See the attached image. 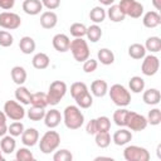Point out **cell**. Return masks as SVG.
<instances>
[{"instance_id": "obj_53", "label": "cell", "mask_w": 161, "mask_h": 161, "mask_svg": "<svg viewBox=\"0 0 161 161\" xmlns=\"http://www.w3.org/2000/svg\"><path fill=\"white\" fill-rule=\"evenodd\" d=\"M4 160V157H3V151H1V148H0V161H3Z\"/></svg>"}, {"instance_id": "obj_33", "label": "cell", "mask_w": 161, "mask_h": 161, "mask_svg": "<svg viewBox=\"0 0 161 161\" xmlns=\"http://www.w3.org/2000/svg\"><path fill=\"white\" fill-rule=\"evenodd\" d=\"M26 116L30 121H40L44 118L45 116V108H42V107H35V106H31L28 111H26Z\"/></svg>"}, {"instance_id": "obj_45", "label": "cell", "mask_w": 161, "mask_h": 161, "mask_svg": "<svg viewBox=\"0 0 161 161\" xmlns=\"http://www.w3.org/2000/svg\"><path fill=\"white\" fill-rule=\"evenodd\" d=\"M13 42H14V38H13V35L9 31L0 30V45L1 47L8 48V47H10L13 44Z\"/></svg>"}, {"instance_id": "obj_41", "label": "cell", "mask_w": 161, "mask_h": 161, "mask_svg": "<svg viewBox=\"0 0 161 161\" xmlns=\"http://www.w3.org/2000/svg\"><path fill=\"white\" fill-rule=\"evenodd\" d=\"M147 123H150L152 126H157V125L161 123V111L158 108H153L148 112Z\"/></svg>"}, {"instance_id": "obj_44", "label": "cell", "mask_w": 161, "mask_h": 161, "mask_svg": "<svg viewBox=\"0 0 161 161\" xmlns=\"http://www.w3.org/2000/svg\"><path fill=\"white\" fill-rule=\"evenodd\" d=\"M53 160L54 161H72L73 160V155L70 153V151L63 148V150L57 151L53 155Z\"/></svg>"}, {"instance_id": "obj_37", "label": "cell", "mask_w": 161, "mask_h": 161, "mask_svg": "<svg viewBox=\"0 0 161 161\" xmlns=\"http://www.w3.org/2000/svg\"><path fill=\"white\" fill-rule=\"evenodd\" d=\"M75 101V103H77V106L78 107H80V108H89L91 106H92V103H93V98H92V96H91V93L87 91L86 93H83V94H80L78 98H75L74 99Z\"/></svg>"}, {"instance_id": "obj_2", "label": "cell", "mask_w": 161, "mask_h": 161, "mask_svg": "<svg viewBox=\"0 0 161 161\" xmlns=\"http://www.w3.org/2000/svg\"><path fill=\"white\" fill-rule=\"evenodd\" d=\"M109 92V97L112 99V102L118 106V107H126L131 103V93L130 91L122 86V84H113L111 87Z\"/></svg>"}, {"instance_id": "obj_19", "label": "cell", "mask_w": 161, "mask_h": 161, "mask_svg": "<svg viewBox=\"0 0 161 161\" xmlns=\"http://www.w3.org/2000/svg\"><path fill=\"white\" fill-rule=\"evenodd\" d=\"M142 99L146 104H150V106H156L160 103V99H161V93L158 89L156 88H150L147 91L143 92V96H142Z\"/></svg>"}, {"instance_id": "obj_28", "label": "cell", "mask_w": 161, "mask_h": 161, "mask_svg": "<svg viewBox=\"0 0 161 161\" xmlns=\"http://www.w3.org/2000/svg\"><path fill=\"white\" fill-rule=\"evenodd\" d=\"M97 57H98V60L103 64V65H109L114 62V54L112 50H109L108 48H102L98 50L97 53Z\"/></svg>"}, {"instance_id": "obj_47", "label": "cell", "mask_w": 161, "mask_h": 161, "mask_svg": "<svg viewBox=\"0 0 161 161\" xmlns=\"http://www.w3.org/2000/svg\"><path fill=\"white\" fill-rule=\"evenodd\" d=\"M6 114L0 111V137L5 136V133L8 132V125H6Z\"/></svg>"}, {"instance_id": "obj_42", "label": "cell", "mask_w": 161, "mask_h": 161, "mask_svg": "<svg viewBox=\"0 0 161 161\" xmlns=\"http://www.w3.org/2000/svg\"><path fill=\"white\" fill-rule=\"evenodd\" d=\"M16 160L18 161H33L34 160V156L31 153V151L26 147H21L16 151V155H15Z\"/></svg>"}, {"instance_id": "obj_18", "label": "cell", "mask_w": 161, "mask_h": 161, "mask_svg": "<svg viewBox=\"0 0 161 161\" xmlns=\"http://www.w3.org/2000/svg\"><path fill=\"white\" fill-rule=\"evenodd\" d=\"M142 23L146 28H156L161 24V16L157 11H147L142 18Z\"/></svg>"}, {"instance_id": "obj_15", "label": "cell", "mask_w": 161, "mask_h": 161, "mask_svg": "<svg viewBox=\"0 0 161 161\" xmlns=\"http://www.w3.org/2000/svg\"><path fill=\"white\" fill-rule=\"evenodd\" d=\"M23 10L28 15H38L43 10V4L40 0H24Z\"/></svg>"}, {"instance_id": "obj_36", "label": "cell", "mask_w": 161, "mask_h": 161, "mask_svg": "<svg viewBox=\"0 0 161 161\" xmlns=\"http://www.w3.org/2000/svg\"><path fill=\"white\" fill-rule=\"evenodd\" d=\"M96 145L101 148H106L111 145V135L108 132H97L96 133Z\"/></svg>"}, {"instance_id": "obj_20", "label": "cell", "mask_w": 161, "mask_h": 161, "mask_svg": "<svg viewBox=\"0 0 161 161\" xmlns=\"http://www.w3.org/2000/svg\"><path fill=\"white\" fill-rule=\"evenodd\" d=\"M91 92L96 97H103L108 92V84L103 79H96L91 84Z\"/></svg>"}, {"instance_id": "obj_52", "label": "cell", "mask_w": 161, "mask_h": 161, "mask_svg": "<svg viewBox=\"0 0 161 161\" xmlns=\"http://www.w3.org/2000/svg\"><path fill=\"white\" fill-rule=\"evenodd\" d=\"M101 4H103V5H107V6H109V5H112L113 3H114V0H98Z\"/></svg>"}, {"instance_id": "obj_13", "label": "cell", "mask_w": 161, "mask_h": 161, "mask_svg": "<svg viewBox=\"0 0 161 161\" xmlns=\"http://www.w3.org/2000/svg\"><path fill=\"white\" fill-rule=\"evenodd\" d=\"M39 141V132L35 128H26L21 133V142L28 146V147H33L36 145V142Z\"/></svg>"}, {"instance_id": "obj_29", "label": "cell", "mask_w": 161, "mask_h": 161, "mask_svg": "<svg viewBox=\"0 0 161 161\" xmlns=\"http://www.w3.org/2000/svg\"><path fill=\"white\" fill-rule=\"evenodd\" d=\"M128 109L123 108V107H119L118 109L114 111L113 113V121L117 126L119 127H125L127 125V117H128Z\"/></svg>"}, {"instance_id": "obj_35", "label": "cell", "mask_w": 161, "mask_h": 161, "mask_svg": "<svg viewBox=\"0 0 161 161\" xmlns=\"http://www.w3.org/2000/svg\"><path fill=\"white\" fill-rule=\"evenodd\" d=\"M128 86H130V89L133 92V93H141L143 89H145V80L138 77V75H135L130 79L128 82Z\"/></svg>"}, {"instance_id": "obj_49", "label": "cell", "mask_w": 161, "mask_h": 161, "mask_svg": "<svg viewBox=\"0 0 161 161\" xmlns=\"http://www.w3.org/2000/svg\"><path fill=\"white\" fill-rule=\"evenodd\" d=\"M86 131H87V133H88V135H96V133H97V125H96V118L91 119V121L87 123V126H86Z\"/></svg>"}, {"instance_id": "obj_7", "label": "cell", "mask_w": 161, "mask_h": 161, "mask_svg": "<svg viewBox=\"0 0 161 161\" xmlns=\"http://www.w3.org/2000/svg\"><path fill=\"white\" fill-rule=\"evenodd\" d=\"M118 6L125 13V15H128L133 19L141 18L143 13V5L136 0H121Z\"/></svg>"}, {"instance_id": "obj_40", "label": "cell", "mask_w": 161, "mask_h": 161, "mask_svg": "<svg viewBox=\"0 0 161 161\" xmlns=\"http://www.w3.org/2000/svg\"><path fill=\"white\" fill-rule=\"evenodd\" d=\"M96 125H97V132H108L111 130V121L106 116H101L96 118Z\"/></svg>"}, {"instance_id": "obj_1", "label": "cell", "mask_w": 161, "mask_h": 161, "mask_svg": "<svg viewBox=\"0 0 161 161\" xmlns=\"http://www.w3.org/2000/svg\"><path fill=\"white\" fill-rule=\"evenodd\" d=\"M63 121L67 128L78 130L84 123V114L77 106H67L63 112Z\"/></svg>"}, {"instance_id": "obj_9", "label": "cell", "mask_w": 161, "mask_h": 161, "mask_svg": "<svg viewBox=\"0 0 161 161\" xmlns=\"http://www.w3.org/2000/svg\"><path fill=\"white\" fill-rule=\"evenodd\" d=\"M21 19L18 14L11 11H3L0 13V26L8 30H15L20 26Z\"/></svg>"}, {"instance_id": "obj_14", "label": "cell", "mask_w": 161, "mask_h": 161, "mask_svg": "<svg viewBox=\"0 0 161 161\" xmlns=\"http://www.w3.org/2000/svg\"><path fill=\"white\" fill-rule=\"evenodd\" d=\"M62 121V114L58 109L53 108L48 112H45V116H44V123L48 128H55Z\"/></svg>"}, {"instance_id": "obj_3", "label": "cell", "mask_w": 161, "mask_h": 161, "mask_svg": "<svg viewBox=\"0 0 161 161\" xmlns=\"http://www.w3.org/2000/svg\"><path fill=\"white\" fill-rule=\"evenodd\" d=\"M60 145V136L57 131H47L40 141H39V148L43 153H50L55 151Z\"/></svg>"}, {"instance_id": "obj_23", "label": "cell", "mask_w": 161, "mask_h": 161, "mask_svg": "<svg viewBox=\"0 0 161 161\" xmlns=\"http://www.w3.org/2000/svg\"><path fill=\"white\" fill-rule=\"evenodd\" d=\"M107 13V15H108V18H109V20L111 21H113V23H121V21H123L125 20V18H126V15H125V13L119 9V6L118 5H109V9L106 11Z\"/></svg>"}, {"instance_id": "obj_8", "label": "cell", "mask_w": 161, "mask_h": 161, "mask_svg": "<svg viewBox=\"0 0 161 161\" xmlns=\"http://www.w3.org/2000/svg\"><path fill=\"white\" fill-rule=\"evenodd\" d=\"M4 113L6 114L8 118L13 121H21L25 116V109L20 103L10 99V101H6L4 104Z\"/></svg>"}, {"instance_id": "obj_4", "label": "cell", "mask_w": 161, "mask_h": 161, "mask_svg": "<svg viewBox=\"0 0 161 161\" xmlns=\"http://www.w3.org/2000/svg\"><path fill=\"white\" fill-rule=\"evenodd\" d=\"M69 50L72 52V55L77 62H84L91 55L88 44L83 38H74L70 42Z\"/></svg>"}, {"instance_id": "obj_32", "label": "cell", "mask_w": 161, "mask_h": 161, "mask_svg": "<svg viewBox=\"0 0 161 161\" xmlns=\"http://www.w3.org/2000/svg\"><path fill=\"white\" fill-rule=\"evenodd\" d=\"M145 49L151 53H158L161 50V39L158 36H150L145 43Z\"/></svg>"}, {"instance_id": "obj_48", "label": "cell", "mask_w": 161, "mask_h": 161, "mask_svg": "<svg viewBox=\"0 0 161 161\" xmlns=\"http://www.w3.org/2000/svg\"><path fill=\"white\" fill-rule=\"evenodd\" d=\"M43 6L47 8L48 10H55L60 5V0H40Z\"/></svg>"}, {"instance_id": "obj_5", "label": "cell", "mask_w": 161, "mask_h": 161, "mask_svg": "<svg viewBox=\"0 0 161 161\" xmlns=\"http://www.w3.org/2000/svg\"><path fill=\"white\" fill-rule=\"evenodd\" d=\"M67 93V84L62 80H54L50 83L49 89H48V104L55 106L60 102V99L64 97Z\"/></svg>"}, {"instance_id": "obj_11", "label": "cell", "mask_w": 161, "mask_h": 161, "mask_svg": "<svg viewBox=\"0 0 161 161\" xmlns=\"http://www.w3.org/2000/svg\"><path fill=\"white\" fill-rule=\"evenodd\" d=\"M142 59H143L142 65H141L142 73L145 75H147V77L155 75L158 72V68H160V60H158V58L156 55H153V54H150V55H145Z\"/></svg>"}, {"instance_id": "obj_16", "label": "cell", "mask_w": 161, "mask_h": 161, "mask_svg": "<svg viewBox=\"0 0 161 161\" xmlns=\"http://www.w3.org/2000/svg\"><path fill=\"white\" fill-rule=\"evenodd\" d=\"M58 23V16L54 11H44L40 15V25L44 29H53Z\"/></svg>"}, {"instance_id": "obj_10", "label": "cell", "mask_w": 161, "mask_h": 161, "mask_svg": "<svg viewBox=\"0 0 161 161\" xmlns=\"http://www.w3.org/2000/svg\"><path fill=\"white\" fill-rule=\"evenodd\" d=\"M147 118L137 112L130 111L128 112V117H127V127L131 131H143L147 127Z\"/></svg>"}, {"instance_id": "obj_6", "label": "cell", "mask_w": 161, "mask_h": 161, "mask_svg": "<svg viewBox=\"0 0 161 161\" xmlns=\"http://www.w3.org/2000/svg\"><path fill=\"white\" fill-rule=\"evenodd\" d=\"M123 157L127 161H148L150 153L145 147L131 145V146H127L125 148Z\"/></svg>"}, {"instance_id": "obj_17", "label": "cell", "mask_w": 161, "mask_h": 161, "mask_svg": "<svg viewBox=\"0 0 161 161\" xmlns=\"http://www.w3.org/2000/svg\"><path fill=\"white\" fill-rule=\"evenodd\" d=\"M113 142L117 145V146H123L126 143H128L131 140H132V133L130 130H126V128H119L118 131H116L113 133V137H112Z\"/></svg>"}, {"instance_id": "obj_46", "label": "cell", "mask_w": 161, "mask_h": 161, "mask_svg": "<svg viewBox=\"0 0 161 161\" xmlns=\"http://www.w3.org/2000/svg\"><path fill=\"white\" fill-rule=\"evenodd\" d=\"M97 67H98V62L96 60V59H87V60H84V63H83V70L86 72V73H93L96 69H97Z\"/></svg>"}, {"instance_id": "obj_34", "label": "cell", "mask_w": 161, "mask_h": 161, "mask_svg": "<svg viewBox=\"0 0 161 161\" xmlns=\"http://www.w3.org/2000/svg\"><path fill=\"white\" fill-rule=\"evenodd\" d=\"M86 35H87V38H88L89 42H92V43H97V42L101 39V36H102V29H101L97 24L91 25L89 28H87V33H86Z\"/></svg>"}, {"instance_id": "obj_24", "label": "cell", "mask_w": 161, "mask_h": 161, "mask_svg": "<svg viewBox=\"0 0 161 161\" xmlns=\"http://www.w3.org/2000/svg\"><path fill=\"white\" fill-rule=\"evenodd\" d=\"M49 62H50V59H49V57H48L45 53H36V54L33 57V59H31L33 67H34L35 69H39V70L48 68Z\"/></svg>"}, {"instance_id": "obj_21", "label": "cell", "mask_w": 161, "mask_h": 161, "mask_svg": "<svg viewBox=\"0 0 161 161\" xmlns=\"http://www.w3.org/2000/svg\"><path fill=\"white\" fill-rule=\"evenodd\" d=\"M10 74H11V79L14 80V83L18 86H23L26 80V70L20 65L13 67Z\"/></svg>"}, {"instance_id": "obj_12", "label": "cell", "mask_w": 161, "mask_h": 161, "mask_svg": "<svg viewBox=\"0 0 161 161\" xmlns=\"http://www.w3.org/2000/svg\"><path fill=\"white\" fill-rule=\"evenodd\" d=\"M52 43H53V47L55 50H58L59 53H65L67 50H69L70 39L65 34H55L53 36Z\"/></svg>"}, {"instance_id": "obj_43", "label": "cell", "mask_w": 161, "mask_h": 161, "mask_svg": "<svg viewBox=\"0 0 161 161\" xmlns=\"http://www.w3.org/2000/svg\"><path fill=\"white\" fill-rule=\"evenodd\" d=\"M23 131H24V125H23L21 122H19V121L13 122V123H11V125L8 127V132H9V133H10L13 137L21 136Z\"/></svg>"}, {"instance_id": "obj_30", "label": "cell", "mask_w": 161, "mask_h": 161, "mask_svg": "<svg viewBox=\"0 0 161 161\" xmlns=\"http://www.w3.org/2000/svg\"><path fill=\"white\" fill-rule=\"evenodd\" d=\"M107 16V13L106 10L102 8V6H94L91 11H89V19L96 23V24H99V23H103L104 19Z\"/></svg>"}, {"instance_id": "obj_39", "label": "cell", "mask_w": 161, "mask_h": 161, "mask_svg": "<svg viewBox=\"0 0 161 161\" xmlns=\"http://www.w3.org/2000/svg\"><path fill=\"white\" fill-rule=\"evenodd\" d=\"M69 31H70V35H73L74 38H83L87 33V26L82 23H74L70 25Z\"/></svg>"}, {"instance_id": "obj_27", "label": "cell", "mask_w": 161, "mask_h": 161, "mask_svg": "<svg viewBox=\"0 0 161 161\" xmlns=\"http://www.w3.org/2000/svg\"><path fill=\"white\" fill-rule=\"evenodd\" d=\"M35 42L30 36H23L19 42V48L24 54H31L35 50Z\"/></svg>"}, {"instance_id": "obj_25", "label": "cell", "mask_w": 161, "mask_h": 161, "mask_svg": "<svg viewBox=\"0 0 161 161\" xmlns=\"http://www.w3.org/2000/svg\"><path fill=\"white\" fill-rule=\"evenodd\" d=\"M15 98L16 101H19L21 104H30V98H31V93L26 87L19 86L15 89Z\"/></svg>"}, {"instance_id": "obj_26", "label": "cell", "mask_w": 161, "mask_h": 161, "mask_svg": "<svg viewBox=\"0 0 161 161\" xmlns=\"http://www.w3.org/2000/svg\"><path fill=\"white\" fill-rule=\"evenodd\" d=\"M30 104L35 106V107H42L45 108L48 106V96L44 92H35L31 93V98H30Z\"/></svg>"}, {"instance_id": "obj_50", "label": "cell", "mask_w": 161, "mask_h": 161, "mask_svg": "<svg viewBox=\"0 0 161 161\" xmlns=\"http://www.w3.org/2000/svg\"><path fill=\"white\" fill-rule=\"evenodd\" d=\"M15 5V0H0V8L4 10H10Z\"/></svg>"}, {"instance_id": "obj_31", "label": "cell", "mask_w": 161, "mask_h": 161, "mask_svg": "<svg viewBox=\"0 0 161 161\" xmlns=\"http://www.w3.org/2000/svg\"><path fill=\"white\" fill-rule=\"evenodd\" d=\"M128 55L133 59H142L146 55V49L142 44L135 43L128 47Z\"/></svg>"}, {"instance_id": "obj_22", "label": "cell", "mask_w": 161, "mask_h": 161, "mask_svg": "<svg viewBox=\"0 0 161 161\" xmlns=\"http://www.w3.org/2000/svg\"><path fill=\"white\" fill-rule=\"evenodd\" d=\"M15 147H16V142H15V140L11 135L3 136V138L0 141V148L4 153H6V155L13 153L15 151Z\"/></svg>"}, {"instance_id": "obj_51", "label": "cell", "mask_w": 161, "mask_h": 161, "mask_svg": "<svg viewBox=\"0 0 161 161\" xmlns=\"http://www.w3.org/2000/svg\"><path fill=\"white\" fill-rule=\"evenodd\" d=\"M152 5L156 10H161V0H152Z\"/></svg>"}, {"instance_id": "obj_38", "label": "cell", "mask_w": 161, "mask_h": 161, "mask_svg": "<svg viewBox=\"0 0 161 161\" xmlns=\"http://www.w3.org/2000/svg\"><path fill=\"white\" fill-rule=\"evenodd\" d=\"M87 91H88V87H87V84L83 83V82H75V83H73V84L70 86V96H72L74 99L78 98L80 94L86 93Z\"/></svg>"}]
</instances>
